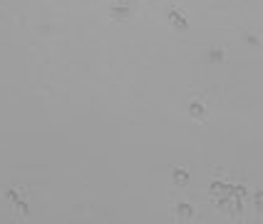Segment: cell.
I'll return each instance as SVG.
<instances>
[{
    "label": "cell",
    "instance_id": "obj_4",
    "mask_svg": "<svg viewBox=\"0 0 263 224\" xmlns=\"http://www.w3.org/2000/svg\"><path fill=\"white\" fill-rule=\"evenodd\" d=\"M179 217H184V219H189V217H192V207H186V204H182V207H179Z\"/></svg>",
    "mask_w": 263,
    "mask_h": 224
},
{
    "label": "cell",
    "instance_id": "obj_1",
    "mask_svg": "<svg viewBox=\"0 0 263 224\" xmlns=\"http://www.w3.org/2000/svg\"><path fill=\"white\" fill-rule=\"evenodd\" d=\"M169 20H172V23H174V25H176L179 30H186V23H184V20L179 18V13H169Z\"/></svg>",
    "mask_w": 263,
    "mask_h": 224
},
{
    "label": "cell",
    "instance_id": "obj_2",
    "mask_svg": "<svg viewBox=\"0 0 263 224\" xmlns=\"http://www.w3.org/2000/svg\"><path fill=\"white\" fill-rule=\"evenodd\" d=\"M186 179H189V174H186L184 169H176V172H174V182H176V184H186Z\"/></svg>",
    "mask_w": 263,
    "mask_h": 224
},
{
    "label": "cell",
    "instance_id": "obj_3",
    "mask_svg": "<svg viewBox=\"0 0 263 224\" xmlns=\"http://www.w3.org/2000/svg\"><path fill=\"white\" fill-rule=\"evenodd\" d=\"M189 110L194 112V117H196V120H204V107H201V105H192Z\"/></svg>",
    "mask_w": 263,
    "mask_h": 224
}]
</instances>
